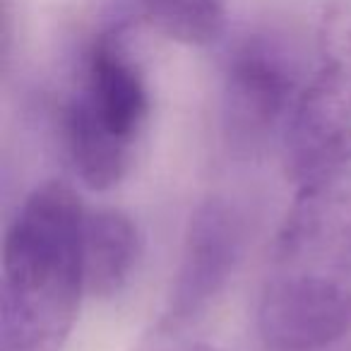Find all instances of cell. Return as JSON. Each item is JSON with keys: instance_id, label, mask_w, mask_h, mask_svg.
<instances>
[{"instance_id": "6da1fadb", "label": "cell", "mask_w": 351, "mask_h": 351, "mask_svg": "<svg viewBox=\"0 0 351 351\" xmlns=\"http://www.w3.org/2000/svg\"><path fill=\"white\" fill-rule=\"evenodd\" d=\"M351 330V166L298 186L258 296L272 351H315Z\"/></svg>"}, {"instance_id": "7a4b0ae2", "label": "cell", "mask_w": 351, "mask_h": 351, "mask_svg": "<svg viewBox=\"0 0 351 351\" xmlns=\"http://www.w3.org/2000/svg\"><path fill=\"white\" fill-rule=\"evenodd\" d=\"M87 207L49 181L25 197L3 241L0 351H60L87 291Z\"/></svg>"}, {"instance_id": "3957f363", "label": "cell", "mask_w": 351, "mask_h": 351, "mask_svg": "<svg viewBox=\"0 0 351 351\" xmlns=\"http://www.w3.org/2000/svg\"><path fill=\"white\" fill-rule=\"evenodd\" d=\"M152 92L125 29L94 34L80 63L77 82L60 106V137L80 181L111 191L132 171L149 130Z\"/></svg>"}, {"instance_id": "277c9868", "label": "cell", "mask_w": 351, "mask_h": 351, "mask_svg": "<svg viewBox=\"0 0 351 351\" xmlns=\"http://www.w3.org/2000/svg\"><path fill=\"white\" fill-rule=\"evenodd\" d=\"M293 183L351 166V10L330 5L315 29V60L282 140Z\"/></svg>"}, {"instance_id": "5b68a950", "label": "cell", "mask_w": 351, "mask_h": 351, "mask_svg": "<svg viewBox=\"0 0 351 351\" xmlns=\"http://www.w3.org/2000/svg\"><path fill=\"white\" fill-rule=\"evenodd\" d=\"M311 65L282 32H253L231 49L221 80V128L239 154H255L287 123L306 87Z\"/></svg>"}, {"instance_id": "8992f818", "label": "cell", "mask_w": 351, "mask_h": 351, "mask_svg": "<svg viewBox=\"0 0 351 351\" xmlns=\"http://www.w3.org/2000/svg\"><path fill=\"white\" fill-rule=\"evenodd\" d=\"M245 215L229 197L212 195L195 207L171 284L166 317L161 322L186 327L207 313L234 277L245 248Z\"/></svg>"}, {"instance_id": "52a82bcc", "label": "cell", "mask_w": 351, "mask_h": 351, "mask_svg": "<svg viewBox=\"0 0 351 351\" xmlns=\"http://www.w3.org/2000/svg\"><path fill=\"white\" fill-rule=\"evenodd\" d=\"M142 258V234L121 210H87L84 221V277L99 298L118 296L130 284Z\"/></svg>"}, {"instance_id": "ba28073f", "label": "cell", "mask_w": 351, "mask_h": 351, "mask_svg": "<svg viewBox=\"0 0 351 351\" xmlns=\"http://www.w3.org/2000/svg\"><path fill=\"white\" fill-rule=\"evenodd\" d=\"M145 25L171 41L210 46L226 29V0H135Z\"/></svg>"}, {"instance_id": "9c48e42d", "label": "cell", "mask_w": 351, "mask_h": 351, "mask_svg": "<svg viewBox=\"0 0 351 351\" xmlns=\"http://www.w3.org/2000/svg\"><path fill=\"white\" fill-rule=\"evenodd\" d=\"M135 351H219V349L207 344V341L188 337L186 332H183V327L159 322V325L140 341V346H137Z\"/></svg>"}, {"instance_id": "30bf717a", "label": "cell", "mask_w": 351, "mask_h": 351, "mask_svg": "<svg viewBox=\"0 0 351 351\" xmlns=\"http://www.w3.org/2000/svg\"><path fill=\"white\" fill-rule=\"evenodd\" d=\"M315 351H351V330L346 332L344 337H339L337 341H332V344L322 346V349H315Z\"/></svg>"}]
</instances>
